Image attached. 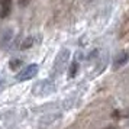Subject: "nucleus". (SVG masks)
<instances>
[{"instance_id":"1","label":"nucleus","mask_w":129,"mask_h":129,"mask_svg":"<svg viewBox=\"0 0 129 129\" xmlns=\"http://www.w3.org/2000/svg\"><path fill=\"white\" fill-rule=\"evenodd\" d=\"M68 59H70V51H68V49H61V51L58 52V55H57L55 61H54L52 78L54 77H57V76H59V74L65 70Z\"/></svg>"},{"instance_id":"2","label":"nucleus","mask_w":129,"mask_h":129,"mask_svg":"<svg viewBox=\"0 0 129 129\" xmlns=\"http://www.w3.org/2000/svg\"><path fill=\"white\" fill-rule=\"evenodd\" d=\"M54 90H55V86L49 80H41V81H38V84H35L34 88H32V91H34L35 96H47V94L52 93Z\"/></svg>"},{"instance_id":"3","label":"nucleus","mask_w":129,"mask_h":129,"mask_svg":"<svg viewBox=\"0 0 129 129\" xmlns=\"http://www.w3.org/2000/svg\"><path fill=\"white\" fill-rule=\"evenodd\" d=\"M36 73H38V65L36 64H30V65H26L25 68L18 73V76H16V80L18 81H25V80H30L32 77L36 76Z\"/></svg>"},{"instance_id":"4","label":"nucleus","mask_w":129,"mask_h":129,"mask_svg":"<svg viewBox=\"0 0 129 129\" xmlns=\"http://www.w3.org/2000/svg\"><path fill=\"white\" fill-rule=\"evenodd\" d=\"M12 5H13V0H0V18L2 19L7 18L10 15Z\"/></svg>"},{"instance_id":"5","label":"nucleus","mask_w":129,"mask_h":129,"mask_svg":"<svg viewBox=\"0 0 129 129\" xmlns=\"http://www.w3.org/2000/svg\"><path fill=\"white\" fill-rule=\"evenodd\" d=\"M12 29H5L2 30V34H0V48H7V45L10 44V39H12Z\"/></svg>"},{"instance_id":"6","label":"nucleus","mask_w":129,"mask_h":129,"mask_svg":"<svg viewBox=\"0 0 129 129\" xmlns=\"http://www.w3.org/2000/svg\"><path fill=\"white\" fill-rule=\"evenodd\" d=\"M128 61H129V54H128V52H120V54L116 57L115 62H113V68H115V70H117V68L123 67V65L126 64Z\"/></svg>"},{"instance_id":"7","label":"nucleus","mask_w":129,"mask_h":129,"mask_svg":"<svg viewBox=\"0 0 129 129\" xmlns=\"http://www.w3.org/2000/svg\"><path fill=\"white\" fill-rule=\"evenodd\" d=\"M77 71H78V62H77V61H74V62L71 64V67H70V71H68V77H70V78L76 77V76H77Z\"/></svg>"},{"instance_id":"8","label":"nucleus","mask_w":129,"mask_h":129,"mask_svg":"<svg viewBox=\"0 0 129 129\" xmlns=\"http://www.w3.org/2000/svg\"><path fill=\"white\" fill-rule=\"evenodd\" d=\"M32 44H34V38H28V39H25L23 44H22V49H26V48H30L32 47Z\"/></svg>"},{"instance_id":"9","label":"nucleus","mask_w":129,"mask_h":129,"mask_svg":"<svg viewBox=\"0 0 129 129\" xmlns=\"http://www.w3.org/2000/svg\"><path fill=\"white\" fill-rule=\"evenodd\" d=\"M20 64H22V59H12V61H10V70L15 71Z\"/></svg>"},{"instance_id":"10","label":"nucleus","mask_w":129,"mask_h":129,"mask_svg":"<svg viewBox=\"0 0 129 129\" xmlns=\"http://www.w3.org/2000/svg\"><path fill=\"white\" fill-rule=\"evenodd\" d=\"M28 3H29V0H19V5H20L22 7H25Z\"/></svg>"},{"instance_id":"11","label":"nucleus","mask_w":129,"mask_h":129,"mask_svg":"<svg viewBox=\"0 0 129 129\" xmlns=\"http://www.w3.org/2000/svg\"><path fill=\"white\" fill-rule=\"evenodd\" d=\"M106 129H115V128H106Z\"/></svg>"}]
</instances>
